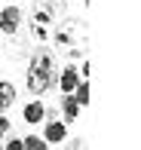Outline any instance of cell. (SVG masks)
<instances>
[{
    "label": "cell",
    "mask_w": 141,
    "mask_h": 150,
    "mask_svg": "<svg viewBox=\"0 0 141 150\" xmlns=\"http://www.w3.org/2000/svg\"><path fill=\"white\" fill-rule=\"evenodd\" d=\"M58 80V71H55V58H52V52L40 49L31 55L28 61V74H25V86H28V92L34 95V98H40V95H46L55 86Z\"/></svg>",
    "instance_id": "cell-1"
},
{
    "label": "cell",
    "mask_w": 141,
    "mask_h": 150,
    "mask_svg": "<svg viewBox=\"0 0 141 150\" xmlns=\"http://www.w3.org/2000/svg\"><path fill=\"white\" fill-rule=\"evenodd\" d=\"M83 40H86V28H83V22H77V18H68V22H62L55 28V43H58V49H64L68 55L77 58L80 55V49H83Z\"/></svg>",
    "instance_id": "cell-2"
},
{
    "label": "cell",
    "mask_w": 141,
    "mask_h": 150,
    "mask_svg": "<svg viewBox=\"0 0 141 150\" xmlns=\"http://www.w3.org/2000/svg\"><path fill=\"white\" fill-rule=\"evenodd\" d=\"M31 37H34L37 43H46V40L52 37V16L46 12V6L31 12Z\"/></svg>",
    "instance_id": "cell-3"
},
{
    "label": "cell",
    "mask_w": 141,
    "mask_h": 150,
    "mask_svg": "<svg viewBox=\"0 0 141 150\" xmlns=\"http://www.w3.org/2000/svg\"><path fill=\"white\" fill-rule=\"evenodd\" d=\"M18 28H22V9H18L16 3L12 6H3L0 9V34H16Z\"/></svg>",
    "instance_id": "cell-4"
},
{
    "label": "cell",
    "mask_w": 141,
    "mask_h": 150,
    "mask_svg": "<svg viewBox=\"0 0 141 150\" xmlns=\"http://www.w3.org/2000/svg\"><path fill=\"white\" fill-rule=\"evenodd\" d=\"M22 120L28 122V126H37V122H43L46 120V107H43V101H28V104L22 107Z\"/></svg>",
    "instance_id": "cell-5"
},
{
    "label": "cell",
    "mask_w": 141,
    "mask_h": 150,
    "mask_svg": "<svg viewBox=\"0 0 141 150\" xmlns=\"http://www.w3.org/2000/svg\"><path fill=\"white\" fill-rule=\"evenodd\" d=\"M43 141H46V144H64V141H68V129H64V122H58V120L46 122Z\"/></svg>",
    "instance_id": "cell-6"
},
{
    "label": "cell",
    "mask_w": 141,
    "mask_h": 150,
    "mask_svg": "<svg viewBox=\"0 0 141 150\" xmlns=\"http://www.w3.org/2000/svg\"><path fill=\"white\" fill-rule=\"evenodd\" d=\"M55 83L62 86V92H64V95H71L74 89H77V83H80V74H77V67H74V64H68V67L62 71V77L55 80Z\"/></svg>",
    "instance_id": "cell-7"
},
{
    "label": "cell",
    "mask_w": 141,
    "mask_h": 150,
    "mask_svg": "<svg viewBox=\"0 0 141 150\" xmlns=\"http://www.w3.org/2000/svg\"><path fill=\"white\" fill-rule=\"evenodd\" d=\"M12 104H16V86L0 80V113H6Z\"/></svg>",
    "instance_id": "cell-8"
},
{
    "label": "cell",
    "mask_w": 141,
    "mask_h": 150,
    "mask_svg": "<svg viewBox=\"0 0 141 150\" xmlns=\"http://www.w3.org/2000/svg\"><path fill=\"white\" fill-rule=\"evenodd\" d=\"M77 113H80V104L74 101V95H64V98H62V117L68 120V122H74Z\"/></svg>",
    "instance_id": "cell-9"
},
{
    "label": "cell",
    "mask_w": 141,
    "mask_h": 150,
    "mask_svg": "<svg viewBox=\"0 0 141 150\" xmlns=\"http://www.w3.org/2000/svg\"><path fill=\"white\" fill-rule=\"evenodd\" d=\"M71 95H74V101H77L80 107H83V104H89V80H80V83H77V89H74Z\"/></svg>",
    "instance_id": "cell-10"
},
{
    "label": "cell",
    "mask_w": 141,
    "mask_h": 150,
    "mask_svg": "<svg viewBox=\"0 0 141 150\" xmlns=\"http://www.w3.org/2000/svg\"><path fill=\"white\" fill-rule=\"evenodd\" d=\"M22 144H25V150H49V144H46L43 138H37V135H28Z\"/></svg>",
    "instance_id": "cell-11"
},
{
    "label": "cell",
    "mask_w": 141,
    "mask_h": 150,
    "mask_svg": "<svg viewBox=\"0 0 141 150\" xmlns=\"http://www.w3.org/2000/svg\"><path fill=\"white\" fill-rule=\"evenodd\" d=\"M46 12H49L52 18L62 16V12H64V0H49V3H46Z\"/></svg>",
    "instance_id": "cell-12"
},
{
    "label": "cell",
    "mask_w": 141,
    "mask_h": 150,
    "mask_svg": "<svg viewBox=\"0 0 141 150\" xmlns=\"http://www.w3.org/2000/svg\"><path fill=\"white\" fill-rule=\"evenodd\" d=\"M9 132H12V122L6 120V113H0V138H6Z\"/></svg>",
    "instance_id": "cell-13"
},
{
    "label": "cell",
    "mask_w": 141,
    "mask_h": 150,
    "mask_svg": "<svg viewBox=\"0 0 141 150\" xmlns=\"http://www.w3.org/2000/svg\"><path fill=\"white\" fill-rule=\"evenodd\" d=\"M62 150H86V141H83V138H74V141H68Z\"/></svg>",
    "instance_id": "cell-14"
},
{
    "label": "cell",
    "mask_w": 141,
    "mask_h": 150,
    "mask_svg": "<svg viewBox=\"0 0 141 150\" xmlns=\"http://www.w3.org/2000/svg\"><path fill=\"white\" fill-rule=\"evenodd\" d=\"M89 71H92V67H89V58H83V61H80V67H77L80 80H89Z\"/></svg>",
    "instance_id": "cell-15"
},
{
    "label": "cell",
    "mask_w": 141,
    "mask_h": 150,
    "mask_svg": "<svg viewBox=\"0 0 141 150\" xmlns=\"http://www.w3.org/2000/svg\"><path fill=\"white\" fill-rule=\"evenodd\" d=\"M3 150H25V144H22V138H9L3 144Z\"/></svg>",
    "instance_id": "cell-16"
},
{
    "label": "cell",
    "mask_w": 141,
    "mask_h": 150,
    "mask_svg": "<svg viewBox=\"0 0 141 150\" xmlns=\"http://www.w3.org/2000/svg\"><path fill=\"white\" fill-rule=\"evenodd\" d=\"M0 150H3V144H0Z\"/></svg>",
    "instance_id": "cell-17"
},
{
    "label": "cell",
    "mask_w": 141,
    "mask_h": 150,
    "mask_svg": "<svg viewBox=\"0 0 141 150\" xmlns=\"http://www.w3.org/2000/svg\"><path fill=\"white\" fill-rule=\"evenodd\" d=\"M83 3H86V0H83Z\"/></svg>",
    "instance_id": "cell-18"
}]
</instances>
